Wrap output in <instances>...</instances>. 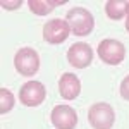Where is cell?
Returning <instances> with one entry per match:
<instances>
[{
    "label": "cell",
    "mask_w": 129,
    "mask_h": 129,
    "mask_svg": "<svg viewBox=\"0 0 129 129\" xmlns=\"http://www.w3.org/2000/svg\"><path fill=\"white\" fill-rule=\"evenodd\" d=\"M119 93H120V98H124V100H127V102H129V74L120 81Z\"/></svg>",
    "instance_id": "cell-13"
},
{
    "label": "cell",
    "mask_w": 129,
    "mask_h": 129,
    "mask_svg": "<svg viewBox=\"0 0 129 129\" xmlns=\"http://www.w3.org/2000/svg\"><path fill=\"white\" fill-rule=\"evenodd\" d=\"M47 98L45 84L40 81H28L19 89V100L26 107H38Z\"/></svg>",
    "instance_id": "cell-6"
},
{
    "label": "cell",
    "mask_w": 129,
    "mask_h": 129,
    "mask_svg": "<svg viewBox=\"0 0 129 129\" xmlns=\"http://www.w3.org/2000/svg\"><path fill=\"white\" fill-rule=\"evenodd\" d=\"M21 5H22V2L21 0H16V2H9V0H2V7L7 10H16L19 9Z\"/></svg>",
    "instance_id": "cell-14"
},
{
    "label": "cell",
    "mask_w": 129,
    "mask_h": 129,
    "mask_svg": "<svg viewBox=\"0 0 129 129\" xmlns=\"http://www.w3.org/2000/svg\"><path fill=\"white\" fill-rule=\"evenodd\" d=\"M126 31L129 33V14H127V17H126Z\"/></svg>",
    "instance_id": "cell-15"
},
{
    "label": "cell",
    "mask_w": 129,
    "mask_h": 129,
    "mask_svg": "<svg viewBox=\"0 0 129 129\" xmlns=\"http://www.w3.org/2000/svg\"><path fill=\"white\" fill-rule=\"evenodd\" d=\"M66 21L69 22L71 31L76 36H88L95 28V17L84 7H72L66 14Z\"/></svg>",
    "instance_id": "cell-1"
},
{
    "label": "cell",
    "mask_w": 129,
    "mask_h": 129,
    "mask_svg": "<svg viewBox=\"0 0 129 129\" xmlns=\"http://www.w3.org/2000/svg\"><path fill=\"white\" fill-rule=\"evenodd\" d=\"M16 98L12 95V91L7 88H0V114H7L14 109Z\"/></svg>",
    "instance_id": "cell-12"
},
{
    "label": "cell",
    "mask_w": 129,
    "mask_h": 129,
    "mask_svg": "<svg viewBox=\"0 0 129 129\" xmlns=\"http://www.w3.org/2000/svg\"><path fill=\"white\" fill-rule=\"evenodd\" d=\"M14 67L21 76L31 78L40 69V55L31 47H22L14 55Z\"/></svg>",
    "instance_id": "cell-2"
},
{
    "label": "cell",
    "mask_w": 129,
    "mask_h": 129,
    "mask_svg": "<svg viewBox=\"0 0 129 129\" xmlns=\"http://www.w3.org/2000/svg\"><path fill=\"white\" fill-rule=\"evenodd\" d=\"M96 55L107 66H119L120 62L126 59V47L119 40L107 38V40H102L98 43Z\"/></svg>",
    "instance_id": "cell-4"
},
{
    "label": "cell",
    "mask_w": 129,
    "mask_h": 129,
    "mask_svg": "<svg viewBox=\"0 0 129 129\" xmlns=\"http://www.w3.org/2000/svg\"><path fill=\"white\" fill-rule=\"evenodd\" d=\"M67 62L76 69H86L93 62V48L88 43H74L67 50Z\"/></svg>",
    "instance_id": "cell-7"
},
{
    "label": "cell",
    "mask_w": 129,
    "mask_h": 129,
    "mask_svg": "<svg viewBox=\"0 0 129 129\" xmlns=\"http://www.w3.org/2000/svg\"><path fill=\"white\" fill-rule=\"evenodd\" d=\"M105 14L112 21H120L122 17H127L129 14V2L120 0H109L105 4Z\"/></svg>",
    "instance_id": "cell-11"
},
{
    "label": "cell",
    "mask_w": 129,
    "mask_h": 129,
    "mask_svg": "<svg viewBox=\"0 0 129 129\" xmlns=\"http://www.w3.org/2000/svg\"><path fill=\"white\" fill-rule=\"evenodd\" d=\"M88 122L93 129H112L115 122V110L107 102L93 103L88 110Z\"/></svg>",
    "instance_id": "cell-3"
},
{
    "label": "cell",
    "mask_w": 129,
    "mask_h": 129,
    "mask_svg": "<svg viewBox=\"0 0 129 129\" xmlns=\"http://www.w3.org/2000/svg\"><path fill=\"white\" fill-rule=\"evenodd\" d=\"M50 120L57 129H74L78 126V114L69 105H55L50 114Z\"/></svg>",
    "instance_id": "cell-8"
},
{
    "label": "cell",
    "mask_w": 129,
    "mask_h": 129,
    "mask_svg": "<svg viewBox=\"0 0 129 129\" xmlns=\"http://www.w3.org/2000/svg\"><path fill=\"white\" fill-rule=\"evenodd\" d=\"M71 31L69 22L62 17H53L43 24V40L50 45H60L69 38Z\"/></svg>",
    "instance_id": "cell-5"
},
{
    "label": "cell",
    "mask_w": 129,
    "mask_h": 129,
    "mask_svg": "<svg viewBox=\"0 0 129 129\" xmlns=\"http://www.w3.org/2000/svg\"><path fill=\"white\" fill-rule=\"evenodd\" d=\"M66 4V0H28V7L36 16H48L55 7Z\"/></svg>",
    "instance_id": "cell-10"
},
{
    "label": "cell",
    "mask_w": 129,
    "mask_h": 129,
    "mask_svg": "<svg viewBox=\"0 0 129 129\" xmlns=\"http://www.w3.org/2000/svg\"><path fill=\"white\" fill-rule=\"evenodd\" d=\"M59 93L62 98L74 100L81 93V81L74 72H64L59 79Z\"/></svg>",
    "instance_id": "cell-9"
}]
</instances>
